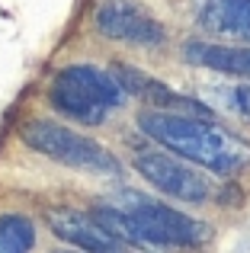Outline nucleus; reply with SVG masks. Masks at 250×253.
<instances>
[{"label": "nucleus", "mask_w": 250, "mask_h": 253, "mask_svg": "<svg viewBox=\"0 0 250 253\" xmlns=\"http://www.w3.org/2000/svg\"><path fill=\"white\" fill-rule=\"evenodd\" d=\"M138 128L167 148L170 154L183 157L186 164L202 170H212L218 176H234L250 167V141L241 135L196 116H173V112H141Z\"/></svg>", "instance_id": "nucleus-1"}, {"label": "nucleus", "mask_w": 250, "mask_h": 253, "mask_svg": "<svg viewBox=\"0 0 250 253\" xmlns=\"http://www.w3.org/2000/svg\"><path fill=\"white\" fill-rule=\"evenodd\" d=\"M106 205L125 215L135 234V247H199L212 234L208 224L135 189H119L106 196Z\"/></svg>", "instance_id": "nucleus-2"}, {"label": "nucleus", "mask_w": 250, "mask_h": 253, "mask_svg": "<svg viewBox=\"0 0 250 253\" xmlns=\"http://www.w3.org/2000/svg\"><path fill=\"white\" fill-rule=\"evenodd\" d=\"M19 141L26 148H32L36 154H45L51 161L64 164V167L93 173V176H119L122 173V164L116 161V154H109L100 141L55 122V119H29V122H23L19 125Z\"/></svg>", "instance_id": "nucleus-3"}, {"label": "nucleus", "mask_w": 250, "mask_h": 253, "mask_svg": "<svg viewBox=\"0 0 250 253\" xmlns=\"http://www.w3.org/2000/svg\"><path fill=\"white\" fill-rule=\"evenodd\" d=\"M135 170L154 189H161L170 199H183V202L199 205L215 196V186L206 173H199L193 164H186L176 154H167V151H138Z\"/></svg>", "instance_id": "nucleus-4"}, {"label": "nucleus", "mask_w": 250, "mask_h": 253, "mask_svg": "<svg viewBox=\"0 0 250 253\" xmlns=\"http://www.w3.org/2000/svg\"><path fill=\"white\" fill-rule=\"evenodd\" d=\"M93 26L100 36L125 45H141V48L164 45L167 39L164 26L135 0H100L93 6Z\"/></svg>", "instance_id": "nucleus-5"}, {"label": "nucleus", "mask_w": 250, "mask_h": 253, "mask_svg": "<svg viewBox=\"0 0 250 253\" xmlns=\"http://www.w3.org/2000/svg\"><path fill=\"white\" fill-rule=\"evenodd\" d=\"M109 74L119 81V86L125 90V96H135V99H141V103H148L154 112H173V116H206V112H208L202 103H196V99L170 90L167 84H161L157 77L144 74L141 68L113 61V64H109Z\"/></svg>", "instance_id": "nucleus-6"}, {"label": "nucleus", "mask_w": 250, "mask_h": 253, "mask_svg": "<svg viewBox=\"0 0 250 253\" xmlns=\"http://www.w3.org/2000/svg\"><path fill=\"white\" fill-rule=\"evenodd\" d=\"M45 221H48L55 237L74 244L83 253H122V247H125L93 215H83L77 209H48L45 211Z\"/></svg>", "instance_id": "nucleus-7"}, {"label": "nucleus", "mask_w": 250, "mask_h": 253, "mask_svg": "<svg viewBox=\"0 0 250 253\" xmlns=\"http://www.w3.org/2000/svg\"><path fill=\"white\" fill-rule=\"evenodd\" d=\"M55 81L77 90L81 96H87L90 103L103 106V109H119L125 103V90L119 86V81L109 71L93 68V64H68V68L58 71Z\"/></svg>", "instance_id": "nucleus-8"}, {"label": "nucleus", "mask_w": 250, "mask_h": 253, "mask_svg": "<svg viewBox=\"0 0 250 253\" xmlns=\"http://www.w3.org/2000/svg\"><path fill=\"white\" fill-rule=\"evenodd\" d=\"M196 19L212 36L250 39V0H199Z\"/></svg>", "instance_id": "nucleus-9"}, {"label": "nucleus", "mask_w": 250, "mask_h": 253, "mask_svg": "<svg viewBox=\"0 0 250 253\" xmlns=\"http://www.w3.org/2000/svg\"><path fill=\"white\" fill-rule=\"evenodd\" d=\"M183 58L196 68L218 71L231 77H250V48L247 45H218V42H186Z\"/></svg>", "instance_id": "nucleus-10"}, {"label": "nucleus", "mask_w": 250, "mask_h": 253, "mask_svg": "<svg viewBox=\"0 0 250 253\" xmlns=\"http://www.w3.org/2000/svg\"><path fill=\"white\" fill-rule=\"evenodd\" d=\"M48 99H51V106H55V109L61 112V116L77 119V122H83V125H100L103 119H106V112H109V109H103V106L90 103L87 96H81L77 90L64 86L61 81H55V84H51Z\"/></svg>", "instance_id": "nucleus-11"}, {"label": "nucleus", "mask_w": 250, "mask_h": 253, "mask_svg": "<svg viewBox=\"0 0 250 253\" xmlns=\"http://www.w3.org/2000/svg\"><path fill=\"white\" fill-rule=\"evenodd\" d=\"M36 244V224L23 215H0V253H29Z\"/></svg>", "instance_id": "nucleus-12"}, {"label": "nucleus", "mask_w": 250, "mask_h": 253, "mask_svg": "<svg viewBox=\"0 0 250 253\" xmlns=\"http://www.w3.org/2000/svg\"><path fill=\"white\" fill-rule=\"evenodd\" d=\"M234 109L250 119V86H238L234 90Z\"/></svg>", "instance_id": "nucleus-13"}, {"label": "nucleus", "mask_w": 250, "mask_h": 253, "mask_svg": "<svg viewBox=\"0 0 250 253\" xmlns=\"http://www.w3.org/2000/svg\"><path fill=\"white\" fill-rule=\"evenodd\" d=\"M51 253H71V250H51Z\"/></svg>", "instance_id": "nucleus-14"}]
</instances>
